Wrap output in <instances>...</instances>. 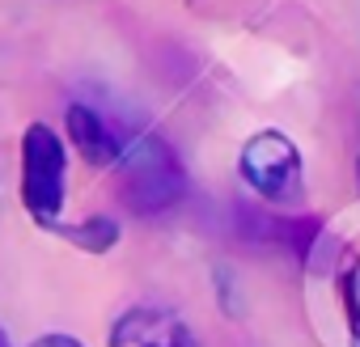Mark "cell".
Masks as SVG:
<instances>
[{
  "instance_id": "cell-1",
  "label": "cell",
  "mask_w": 360,
  "mask_h": 347,
  "mask_svg": "<svg viewBox=\"0 0 360 347\" xmlns=\"http://www.w3.org/2000/svg\"><path fill=\"white\" fill-rule=\"evenodd\" d=\"M123 178V199L140 216L169 212L178 199L187 195V174L178 165L174 148L157 131H127L123 127V152L115 161Z\"/></svg>"
},
{
  "instance_id": "cell-2",
  "label": "cell",
  "mask_w": 360,
  "mask_h": 347,
  "mask_svg": "<svg viewBox=\"0 0 360 347\" xmlns=\"http://www.w3.org/2000/svg\"><path fill=\"white\" fill-rule=\"evenodd\" d=\"M68 199V152L47 123L22 131V204L34 221L56 225Z\"/></svg>"
},
{
  "instance_id": "cell-3",
  "label": "cell",
  "mask_w": 360,
  "mask_h": 347,
  "mask_svg": "<svg viewBox=\"0 0 360 347\" xmlns=\"http://www.w3.org/2000/svg\"><path fill=\"white\" fill-rule=\"evenodd\" d=\"M238 169L255 195L271 199V204H284V199H297L301 191V178H305V165H301V152L297 144L284 136V131H259L246 140L242 157H238Z\"/></svg>"
},
{
  "instance_id": "cell-4",
  "label": "cell",
  "mask_w": 360,
  "mask_h": 347,
  "mask_svg": "<svg viewBox=\"0 0 360 347\" xmlns=\"http://www.w3.org/2000/svg\"><path fill=\"white\" fill-rule=\"evenodd\" d=\"M110 347H200V339L165 305H131L115 317Z\"/></svg>"
},
{
  "instance_id": "cell-5",
  "label": "cell",
  "mask_w": 360,
  "mask_h": 347,
  "mask_svg": "<svg viewBox=\"0 0 360 347\" xmlns=\"http://www.w3.org/2000/svg\"><path fill=\"white\" fill-rule=\"evenodd\" d=\"M68 140L98 169H115V161L123 152V127L102 119L94 106H68Z\"/></svg>"
},
{
  "instance_id": "cell-6",
  "label": "cell",
  "mask_w": 360,
  "mask_h": 347,
  "mask_svg": "<svg viewBox=\"0 0 360 347\" xmlns=\"http://www.w3.org/2000/svg\"><path fill=\"white\" fill-rule=\"evenodd\" d=\"M56 233H60L64 242L89 250V254H106V250L119 242V225H115L110 216H89V221H81V225H56Z\"/></svg>"
},
{
  "instance_id": "cell-7",
  "label": "cell",
  "mask_w": 360,
  "mask_h": 347,
  "mask_svg": "<svg viewBox=\"0 0 360 347\" xmlns=\"http://www.w3.org/2000/svg\"><path fill=\"white\" fill-rule=\"evenodd\" d=\"M30 347H81V339H72V334H43Z\"/></svg>"
},
{
  "instance_id": "cell-8",
  "label": "cell",
  "mask_w": 360,
  "mask_h": 347,
  "mask_svg": "<svg viewBox=\"0 0 360 347\" xmlns=\"http://www.w3.org/2000/svg\"><path fill=\"white\" fill-rule=\"evenodd\" d=\"M0 347H9V339H5V330H0Z\"/></svg>"
}]
</instances>
